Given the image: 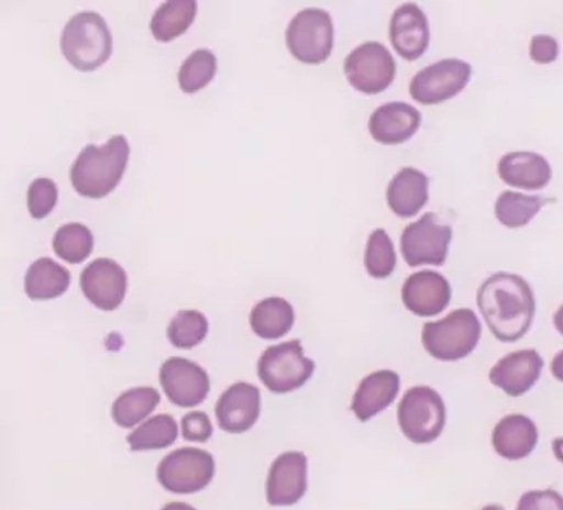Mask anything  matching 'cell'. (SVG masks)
I'll use <instances>...</instances> for the list:
<instances>
[{
  "label": "cell",
  "instance_id": "cell-4",
  "mask_svg": "<svg viewBox=\"0 0 563 510\" xmlns=\"http://www.w3.org/2000/svg\"><path fill=\"white\" fill-rule=\"evenodd\" d=\"M481 325L476 312L456 309L440 321L428 322L421 331L424 351L443 362H456L467 357L479 344Z\"/></svg>",
  "mask_w": 563,
  "mask_h": 510
},
{
  "label": "cell",
  "instance_id": "cell-30",
  "mask_svg": "<svg viewBox=\"0 0 563 510\" xmlns=\"http://www.w3.org/2000/svg\"><path fill=\"white\" fill-rule=\"evenodd\" d=\"M93 233L81 223H67L60 226L54 236V250L58 258L77 265L90 258L93 253Z\"/></svg>",
  "mask_w": 563,
  "mask_h": 510
},
{
  "label": "cell",
  "instance_id": "cell-2",
  "mask_svg": "<svg viewBox=\"0 0 563 510\" xmlns=\"http://www.w3.org/2000/svg\"><path fill=\"white\" fill-rule=\"evenodd\" d=\"M130 153L124 136H113L103 146L85 147L71 167L75 190L88 199H103L113 192L126 173Z\"/></svg>",
  "mask_w": 563,
  "mask_h": 510
},
{
  "label": "cell",
  "instance_id": "cell-32",
  "mask_svg": "<svg viewBox=\"0 0 563 510\" xmlns=\"http://www.w3.org/2000/svg\"><path fill=\"white\" fill-rule=\"evenodd\" d=\"M397 253L394 243L384 229L374 230L365 248V269L375 279H385L395 271Z\"/></svg>",
  "mask_w": 563,
  "mask_h": 510
},
{
  "label": "cell",
  "instance_id": "cell-1",
  "mask_svg": "<svg viewBox=\"0 0 563 510\" xmlns=\"http://www.w3.org/2000/svg\"><path fill=\"white\" fill-rule=\"evenodd\" d=\"M477 308L500 342H516L529 332L536 296L526 279L510 273L489 276L477 289Z\"/></svg>",
  "mask_w": 563,
  "mask_h": 510
},
{
  "label": "cell",
  "instance_id": "cell-35",
  "mask_svg": "<svg viewBox=\"0 0 563 510\" xmlns=\"http://www.w3.org/2000/svg\"><path fill=\"white\" fill-rule=\"evenodd\" d=\"M212 434V421L203 411H192L183 418L184 440L190 441V443H207Z\"/></svg>",
  "mask_w": 563,
  "mask_h": 510
},
{
  "label": "cell",
  "instance_id": "cell-21",
  "mask_svg": "<svg viewBox=\"0 0 563 510\" xmlns=\"http://www.w3.org/2000/svg\"><path fill=\"white\" fill-rule=\"evenodd\" d=\"M500 180L522 190H542L552 180V167L545 157L536 153H509L497 166Z\"/></svg>",
  "mask_w": 563,
  "mask_h": 510
},
{
  "label": "cell",
  "instance_id": "cell-10",
  "mask_svg": "<svg viewBox=\"0 0 563 510\" xmlns=\"http://www.w3.org/2000/svg\"><path fill=\"white\" fill-rule=\"evenodd\" d=\"M344 74L355 90L378 95L394 84L397 65L385 45L365 42L345 58Z\"/></svg>",
  "mask_w": 563,
  "mask_h": 510
},
{
  "label": "cell",
  "instance_id": "cell-27",
  "mask_svg": "<svg viewBox=\"0 0 563 510\" xmlns=\"http://www.w3.org/2000/svg\"><path fill=\"white\" fill-rule=\"evenodd\" d=\"M161 403V395L153 387H137L124 391L111 408L114 423L121 428H133L146 420Z\"/></svg>",
  "mask_w": 563,
  "mask_h": 510
},
{
  "label": "cell",
  "instance_id": "cell-31",
  "mask_svg": "<svg viewBox=\"0 0 563 510\" xmlns=\"http://www.w3.org/2000/svg\"><path fill=\"white\" fill-rule=\"evenodd\" d=\"M209 332V321L199 311H180L167 328V337L177 348H194L202 344Z\"/></svg>",
  "mask_w": 563,
  "mask_h": 510
},
{
  "label": "cell",
  "instance_id": "cell-16",
  "mask_svg": "<svg viewBox=\"0 0 563 510\" xmlns=\"http://www.w3.org/2000/svg\"><path fill=\"white\" fill-rule=\"evenodd\" d=\"M543 358L533 348L510 352L490 368V384L506 391L509 397H522L539 381Z\"/></svg>",
  "mask_w": 563,
  "mask_h": 510
},
{
  "label": "cell",
  "instance_id": "cell-15",
  "mask_svg": "<svg viewBox=\"0 0 563 510\" xmlns=\"http://www.w3.org/2000/svg\"><path fill=\"white\" fill-rule=\"evenodd\" d=\"M262 413V395L258 387L239 381L217 401L219 426L227 433L240 434L252 430Z\"/></svg>",
  "mask_w": 563,
  "mask_h": 510
},
{
  "label": "cell",
  "instance_id": "cell-36",
  "mask_svg": "<svg viewBox=\"0 0 563 510\" xmlns=\"http://www.w3.org/2000/svg\"><path fill=\"white\" fill-rule=\"evenodd\" d=\"M516 510H563V497L553 489L530 490L520 497Z\"/></svg>",
  "mask_w": 563,
  "mask_h": 510
},
{
  "label": "cell",
  "instance_id": "cell-29",
  "mask_svg": "<svg viewBox=\"0 0 563 510\" xmlns=\"http://www.w3.org/2000/svg\"><path fill=\"white\" fill-rule=\"evenodd\" d=\"M547 199L540 196H523L519 192H503L497 197L494 213L507 229H522L545 206Z\"/></svg>",
  "mask_w": 563,
  "mask_h": 510
},
{
  "label": "cell",
  "instance_id": "cell-17",
  "mask_svg": "<svg viewBox=\"0 0 563 510\" xmlns=\"http://www.w3.org/2000/svg\"><path fill=\"white\" fill-rule=\"evenodd\" d=\"M401 301L408 311L420 318L440 314L450 306V281L437 271L413 273L404 282Z\"/></svg>",
  "mask_w": 563,
  "mask_h": 510
},
{
  "label": "cell",
  "instance_id": "cell-3",
  "mask_svg": "<svg viewBox=\"0 0 563 510\" xmlns=\"http://www.w3.org/2000/svg\"><path fill=\"white\" fill-rule=\"evenodd\" d=\"M62 54L80 71L103 67L113 54V35L97 12H81L65 25Z\"/></svg>",
  "mask_w": 563,
  "mask_h": 510
},
{
  "label": "cell",
  "instance_id": "cell-8",
  "mask_svg": "<svg viewBox=\"0 0 563 510\" xmlns=\"http://www.w3.org/2000/svg\"><path fill=\"white\" fill-rule=\"evenodd\" d=\"M216 476V459L199 447H180L161 461L157 480L173 494H196L206 489Z\"/></svg>",
  "mask_w": 563,
  "mask_h": 510
},
{
  "label": "cell",
  "instance_id": "cell-26",
  "mask_svg": "<svg viewBox=\"0 0 563 510\" xmlns=\"http://www.w3.org/2000/svg\"><path fill=\"white\" fill-rule=\"evenodd\" d=\"M197 14V4L194 0H169L161 5L151 21V32L157 42L176 41L186 34L192 25Z\"/></svg>",
  "mask_w": 563,
  "mask_h": 510
},
{
  "label": "cell",
  "instance_id": "cell-22",
  "mask_svg": "<svg viewBox=\"0 0 563 510\" xmlns=\"http://www.w3.org/2000/svg\"><path fill=\"white\" fill-rule=\"evenodd\" d=\"M539 443L536 423L523 414H507L493 431L494 451L504 459L519 461L530 456Z\"/></svg>",
  "mask_w": 563,
  "mask_h": 510
},
{
  "label": "cell",
  "instance_id": "cell-19",
  "mask_svg": "<svg viewBox=\"0 0 563 510\" xmlns=\"http://www.w3.org/2000/svg\"><path fill=\"white\" fill-rule=\"evenodd\" d=\"M420 124L421 113L417 108L395 101L382 104L372 113L368 131L377 143L394 146L411 140L420 130Z\"/></svg>",
  "mask_w": 563,
  "mask_h": 510
},
{
  "label": "cell",
  "instance_id": "cell-23",
  "mask_svg": "<svg viewBox=\"0 0 563 510\" xmlns=\"http://www.w3.org/2000/svg\"><path fill=\"white\" fill-rule=\"evenodd\" d=\"M428 177L413 167H404L388 184L387 203L400 219L417 215L428 202Z\"/></svg>",
  "mask_w": 563,
  "mask_h": 510
},
{
  "label": "cell",
  "instance_id": "cell-24",
  "mask_svg": "<svg viewBox=\"0 0 563 510\" xmlns=\"http://www.w3.org/2000/svg\"><path fill=\"white\" fill-rule=\"evenodd\" d=\"M71 275L67 268L51 258L32 263L25 275V292L34 301L60 298L70 288Z\"/></svg>",
  "mask_w": 563,
  "mask_h": 510
},
{
  "label": "cell",
  "instance_id": "cell-34",
  "mask_svg": "<svg viewBox=\"0 0 563 510\" xmlns=\"http://www.w3.org/2000/svg\"><path fill=\"white\" fill-rule=\"evenodd\" d=\"M58 187L54 180L37 179L31 184L27 192L29 212L34 219L44 220L57 206Z\"/></svg>",
  "mask_w": 563,
  "mask_h": 510
},
{
  "label": "cell",
  "instance_id": "cell-38",
  "mask_svg": "<svg viewBox=\"0 0 563 510\" xmlns=\"http://www.w3.org/2000/svg\"><path fill=\"white\" fill-rule=\"evenodd\" d=\"M550 370H552V375L556 380L563 381V351H560L559 354L553 357Z\"/></svg>",
  "mask_w": 563,
  "mask_h": 510
},
{
  "label": "cell",
  "instance_id": "cell-25",
  "mask_svg": "<svg viewBox=\"0 0 563 510\" xmlns=\"http://www.w3.org/2000/svg\"><path fill=\"white\" fill-rule=\"evenodd\" d=\"M295 324V309L283 298L260 301L250 314V325L265 341L285 337Z\"/></svg>",
  "mask_w": 563,
  "mask_h": 510
},
{
  "label": "cell",
  "instance_id": "cell-5",
  "mask_svg": "<svg viewBox=\"0 0 563 510\" xmlns=\"http://www.w3.org/2000/svg\"><path fill=\"white\" fill-rule=\"evenodd\" d=\"M398 424L401 433L415 444H430L443 433L446 407L433 388H410L398 404Z\"/></svg>",
  "mask_w": 563,
  "mask_h": 510
},
{
  "label": "cell",
  "instance_id": "cell-42",
  "mask_svg": "<svg viewBox=\"0 0 563 510\" xmlns=\"http://www.w3.org/2000/svg\"><path fill=\"white\" fill-rule=\"evenodd\" d=\"M481 510H504V507L499 506V503H489V506H486Z\"/></svg>",
  "mask_w": 563,
  "mask_h": 510
},
{
  "label": "cell",
  "instance_id": "cell-37",
  "mask_svg": "<svg viewBox=\"0 0 563 510\" xmlns=\"http://www.w3.org/2000/svg\"><path fill=\"white\" fill-rule=\"evenodd\" d=\"M559 57V42L550 35H536L530 41V58L539 65L553 64Z\"/></svg>",
  "mask_w": 563,
  "mask_h": 510
},
{
  "label": "cell",
  "instance_id": "cell-13",
  "mask_svg": "<svg viewBox=\"0 0 563 510\" xmlns=\"http://www.w3.org/2000/svg\"><path fill=\"white\" fill-rule=\"evenodd\" d=\"M81 291L101 311H117L128 291V275L113 259L100 258L81 273Z\"/></svg>",
  "mask_w": 563,
  "mask_h": 510
},
{
  "label": "cell",
  "instance_id": "cell-11",
  "mask_svg": "<svg viewBox=\"0 0 563 510\" xmlns=\"http://www.w3.org/2000/svg\"><path fill=\"white\" fill-rule=\"evenodd\" d=\"M473 68L456 58L437 62L415 75L410 97L420 104H440L460 95L470 84Z\"/></svg>",
  "mask_w": 563,
  "mask_h": 510
},
{
  "label": "cell",
  "instance_id": "cell-9",
  "mask_svg": "<svg viewBox=\"0 0 563 510\" xmlns=\"http://www.w3.org/2000/svg\"><path fill=\"white\" fill-rule=\"evenodd\" d=\"M451 240L453 229L437 213L428 212L401 233V255L411 268L423 265L441 266L446 262Z\"/></svg>",
  "mask_w": 563,
  "mask_h": 510
},
{
  "label": "cell",
  "instance_id": "cell-33",
  "mask_svg": "<svg viewBox=\"0 0 563 510\" xmlns=\"http://www.w3.org/2000/svg\"><path fill=\"white\" fill-rule=\"evenodd\" d=\"M217 57L210 51H196L179 70V85L184 93L203 90L216 78Z\"/></svg>",
  "mask_w": 563,
  "mask_h": 510
},
{
  "label": "cell",
  "instance_id": "cell-6",
  "mask_svg": "<svg viewBox=\"0 0 563 510\" xmlns=\"http://www.w3.org/2000/svg\"><path fill=\"white\" fill-rule=\"evenodd\" d=\"M316 364L306 357L301 342L288 341L263 352L258 361V377L273 393H291L308 384Z\"/></svg>",
  "mask_w": 563,
  "mask_h": 510
},
{
  "label": "cell",
  "instance_id": "cell-18",
  "mask_svg": "<svg viewBox=\"0 0 563 510\" xmlns=\"http://www.w3.org/2000/svg\"><path fill=\"white\" fill-rule=\"evenodd\" d=\"M390 42L395 52L408 62L423 57L430 45V25L427 15L417 4H404L394 12L390 21Z\"/></svg>",
  "mask_w": 563,
  "mask_h": 510
},
{
  "label": "cell",
  "instance_id": "cell-12",
  "mask_svg": "<svg viewBox=\"0 0 563 510\" xmlns=\"http://www.w3.org/2000/svg\"><path fill=\"white\" fill-rule=\"evenodd\" d=\"M159 378L167 398L176 407H197L210 391L209 374L189 358L173 357L164 362Z\"/></svg>",
  "mask_w": 563,
  "mask_h": 510
},
{
  "label": "cell",
  "instance_id": "cell-20",
  "mask_svg": "<svg viewBox=\"0 0 563 510\" xmlns=\"http://www.w3.org/2000/svg\"><path fill=\"white\" fill-rule=\"evenodd\" d=\"M400 391V377L394 370H378L367 375L358 385L352 400V411L357 420L368 421L387 410Z\"/></svg>",
  "mask_w": 563,
  "mask_h": 510
},
{
  "label": "cell",
  "instance_id": "cell-41",
  "mask_svg": "<svg viewBox=\"0 0 563 510\" xmlns=\"http://www.w3.org/2000/svg\"><path fill=\"white\" fill-rule=\"evenodd\" d=\"M161 510H197L196 507L189 506L186 502H169Z\"/></svg>",
  "mask_w": 563,
  "mask_h": 510
},
{
  "label": "cell",
  "instance_id": "cell-14",
  "mask_svg": "<svg viewBox=\"0 0 563 510\" xmlns=\"http://www.w3.org/2000/svg\"><path fill=\"white\" fill-rule=\"evenodd\" d=\"M308 490V457L288 451L276 457L266 480V499L272 506H295Z\"/></svg>",
  "mask_w": 563,
  "mask_h": 510
},
{
  "label": "cell",
  "instance_id": "cell-28",
  "mask_svg": "<svg viewBox=\"0 0 563 510\" xmlns=\"http://www.w3.org/2000/svg\"><path fill=\"white\" fill-rule=\"evenodd\" d=\"M179 426L170 414H157L141 424L128 436V443L133 451L166 450L176 443Z\"/></svg>",
  "mask_w": 563,
  "mask_h": 510
},
{
  "label": "cell",
  "instance_id": "cell-40",
  "mask_svg": "<svg viewBox=\"0 0 563 510\" xmlns=\"http://www.w3.org/2000/svg\"><path fill=\"white\" fill-rule=\"evenodd\" d=\"M553 325H555L556 331H559V334H562L563 337V304L560 306L555 314H553Z\"/></svg>",
  "mask_w": 563,
  "mask_h": 510
},
{
  "label": "cell",
  "instance_id": "cell-7",
  "mask_svg": "<svg viewBox=\"0 0 563 510\" xmlns=\"http://www.w3.org/2000/svg\"><path fill=\"white\" fill-rule=\"evenodd\" d=\"M286 45L296 60L308 65L324 64L334 47V25L322 9H305L295 15L286 31Z\"/></svg>",
  "mask_w": 563,
  "mask_h": 510
},
{
  "label": "cell",
  "instance_id": "cell-39",
  "mask_svg": "<svg viewBox=\"0 0 563 510\" xmlns=\"http://www.w3.org/2000/svg\"><path fill=\"white\" fill-rule=\"evenodd\" d=\"M552 450L556 461L563 464V437H555V440L552 441Z\"/></svg>",
  "mask_w": 563,
  "mask_h": 510
}]
</instances>
